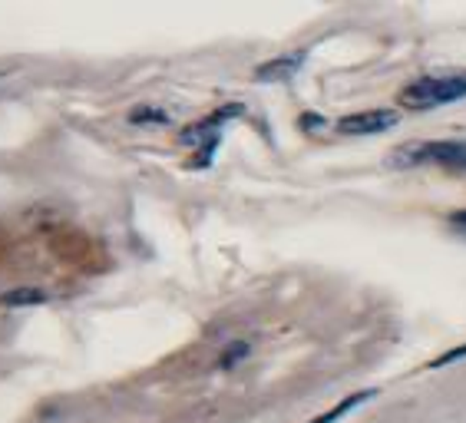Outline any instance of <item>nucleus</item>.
I'll return each instance as SVG.
<instances>
[{
    "mask_svg": "<svg viewBox=\"0 0 466 423\" xmlns=\"http://www.w3.org/2000/svg\"><path fill=\"white\" fill-rule=\"evenodd\" d=\"M463 358H466V344H463V347H457V351H450V354H443V358H437L431 368H450V364H457V360H463Z\"/></svg>",
    "mask_w": 466,
    "mask_h": 423,
    "instance_id": "9",
    "label": "nucleus"
},
{
    "mask_svg": "<svg viewBox=\"0 0 466 423\" xmlns=\"http://www.w3.org/2000/svg\"><path fill=\"white\" fill-rule=\"evenodd\" d=\"M397 123H400L397 109H360V113H350V116L338 119L334 129L344 136H377V133L394 129Z\"/></svg>",
    "mask_w": 466,
    "mask_h": 423,
    "instance_id": "3",
    "label": "nucleus"
},
{
    "mask_svg": "<svg viewBox=\"0 0 466 423\" xmlns=\"http://www.w3.org/2000/svg\"><path fill=\"white\" fill-rule=\"evenodd\" d=\"M46 291L44 288H34V285H27V288H10L0 295V305L7 307H34V305H44L46 301Z\"/></svg>",
    "mask_w": 466,
    "mask_h": 423,
    "instance_id": "5",
    "label": "nucleus"
},
{
    "mask_svg": "<svg viewBox=\"0 0 466 423\" xmlns=\"http://www.w3.org/2000/svg\"><path fill=\"white\" fill-rule=\"evenodd\" d=\"M129 123H169V113L166 109H156V106H136L133 113H129Z\"/></svg>",
    "mask_w": 466,
    "mask_h": 423,
    "instance_id": "8",
    "label": "nucleus"
},
{
    "mask_svg": "<svg viewBox=\"0 0 466 423\" xmlns=\"http://www.w3.org/2000/svg\"><path fill=\"white\" fill-rule=\"evenodd\" d=\"M466 99V73H447V76H420L400 90V103L407 109H437Z\"/></svg>",
    "mask_w": 466,
    "mask_h": 423,
    "instance_id": "1",
    "label": "nucleus"
},
{
    "mask_svg": "<svg viewBox=\"0 0 466 423\" xmlns=\"http://www.w3.org/2000/svg\"><path fill=\"white\" fill-rule=\"evenodd\" d=\"M450 222H453V226H463V228H466V208L453 212V216H450Z\"/></svg>",
    "mask_w": 466,
    "mask_h": 423,
    "instance_id": "10",
    "label": "nucleus"
},
{
    "mask_svg": "<svg viewBox=\"0 0 466 423\" xmlns=\"http://www.w3.org/2000/svg\"><path fill=\"white\" fill-rule=\"evenodd\" d=\"M443 166L450 172H466V139H433V143H410L400 146L390 159L397 169H410V166Z\"/></svg>",
    "mask_w": 466,
    "mask_h": 423,
    "instance_id": "2",
    "label": "nucleus"
},
{
    "mask_svg": "<svg viewBox=\"0 0 466 423\" xmlns=\"http://www.w3.org/2000/svg\"><path fill=\"white\" fill-rule=\"evenodd\" d=\"M251 354V344L248 341H232L228 347H225V354L218 358V368L222 370H232L235 364H242L245 358Z\"/></svg>",
    "mask_w": 466,
    "mask_h": 423,
    "instance_id": "7",
    "label": "nucleus"
},
{
    "mask_svg": "<svg viewBox=\"0 0 466 423\" xmlns=\"http://www.w3.org/2000/svg\"><path fill=\"white\" fill-rule=\"evenodd\" d=\"M305 60H308V50L281 54V56H275V60H268V64H261L258 70H255V80H261V83L291 80V76H298V70L305 66Z\"/></svg>",
    "mask_w": 466,
    "mask_h": 423,
    "instance_id": "4",
    "label": "nucleus"
},
{
    "mask_svg": "<svg viewBox=\"0 0 466 423\" xmlns=\"http://www.w3.org/2000/svg\"><path fill=\"white\" fill-rule=\"evenodd\" d=\"M374 394H377V390H358V394L344 397L341 404H334L331 410H328V414H321V417H318V420H311V423H338L344 414H350V410H354V407L368 404V400H370V397H374Z\"/></svg>",
    "mask_w": 466,
    "mask_h": 423,
    "instance_id": "6",
    "label": "nucleus"
}]
</instances>
